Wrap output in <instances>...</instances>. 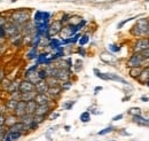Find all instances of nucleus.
Wrapping results in <instances>:
<instances>
[{
  "label": "nucleus",
  "instance_id": "nucleus-1",
  "mask_svg": "<svg viewBox=\"0 0 149 141\" xmlns=\"http://www.w3.org/2000/svg\"><path fill=\"white\" fill-rule=\"evenodd\" d=\"M8 20L19 27L31 21V10L29 8H16L8 12Z\"/></svg>",
  "mask_w": 149,
  "mask_h": 141
},
{
  "label": "nucleus",
  "instance_id": "nucleus-2",
  "mask_svg": "<svg viewBox=\"0 0 149 141\" xmlns=\"http://www.w3.org/2000/svg\"><path fill=\"white\" fill-rule=\"evenodd\" d=\"M131 32H132V35L136 36V37L149 35V21L147 18L138 20L136 23L132 27Z\"/></svg>",
  "mask_w": 149,
  "mask_h": 141
},
{
  "label": "nucleus",
  "instance_id": "nucleus-3",
  "mask_svg": "<svg viewBox=\"0 0 149 141\" xmlns=\"http://www.w3.org/2000/svg\"><path fill=\"white\" fill-rule=\"evenodd\" d=\"M93 72L97 78H100V79H102V80H112V82L122 83V84H124V85H129V83H127L123 77L118 76L117 73H113V72H101V71L99 70V69H96V68L93 69Z\"/></svg>",
  "mask_w": 149,
  "mask_h": 141
},
{
  "label": "nucleus",
  "instance_id": "nucleus-4",
  "mask_svg": "<svg viewBox=\"0 0 149 141\" xmlns=\"http://www.w3.org/2000/svg\"><path fill=\"white\" fill-rule=\"evenodd\" d=\"M52 14L49 12H45V10H36L32 17V22L35 23V25L38 24H48L51 22Z\"/></svg>",
  "mask_w": 149,
  "mask_h": 141
},
{
  "label": "nucleus",
  "instance_id": "nucleus-5",
  "mask_svg": "<svg viewBox=\"0 0 149 141\" xmlns=\"http://www.w3.org/2000/svg\"><path fill=\"white\" fill-rule=\"evenodd\" d=\"M62 28H63V23L60 20H55L52 23H49L48 24V32H47L48 38L51 39V38H54L55 36H57L61 32Z\"/></svg>",
  "mask_w": 149,
  "mask_h": 141
},
{
  "label": "nucleus",
  "instance_id": "nucleus-6",
  "mask_svg": "<svg viewBox=\"0 0 149 141\" xmlns=\"http://www.w3.org/2000/svg\"><path fill=\"white\" fill-rule=\"evenodd\" d=\"M5 30H6V34H7V38H9V37L16 35V34H19L21 32V27L8 20L5 24Z\"/></svg>",
  "mask_w": 149,
  "mask_h": 141
},
{
  "label": "nucleus",
  "instance_id": "nucleus-7",
  "mask_svg": "<svg viewBox=\"0 0 149 141\" xmlns=\"http://www.w3.org/2000/svg\"><path fill=\"white\" fill-rule=\"evenodd\" d=\"M56 68H57V67H56ZM70 76H71V70H70V69L57 68V70H56V73L54 77H56L60 82H67V80H69Z\"/></svg>",
  "mask_w": 149,
  "mask_h": 141
},
{
  "label": "nucleus",
  "instance_id": "nucleus-8",
  "mask_svg": "<svg viewBox=\"0 0 149 141\" xmlns=\"http://www.w3.org/2000/svg\"><path fill=\"white\" fill-rule=\"evenodd\" d=\"M143 60H145V59L141 56V54L140 53H134L130 59H129V61H127V66H129L130 68H133V67H140V64L142 63Z\"/></svg>",
  "mask_w": 149,
  "mask_h": 141
},
{
  "label": "nucleus",
  "instance_id": "nucleus-9",
  "mask_svg": "<svg viewBox=\"0 0 149 141\" xmlns=\"http://www.w3.org/2000/svg\"><path fill=\"white\" fill-rule=\"evenodd\" d=\"M148 47H149V39L142 38V39H139L135 43V45L133 47V51H134V53H140V52H142L143 50H146Z\"/></svg>",
  "mask_w": 149,
  "mask_h": 141
},
{
  "label": "nucleus",
  "instance_id": "nucleus-10",
  "mask_svg": "<svg viewBox=\"0 0 149 141\" xmlns=\"http://www.w3.org/2000/svg\"><path fill=\"white\" fill-rule=\"evenodd\" d=\"M19 93H25V92H32L35 91V84H32L31 82L26 80V79H23L19 82Z\"/></svg>",
  "mask_w": 149,
  "mask_h": 141
},
{
  "label": "nucleus",
  "instance_id": "nucleus-11",
  "mask_svg": "<svg viewBox=\"0 0 149 141\" xmlns=\"http://www.w3.org/2000/svg\"><path fill=\"white\" fill-rule=\"evenodd\" d=\"M100 59H101L104 63H107V64H111V66H113V64L118 61V59H117L113 54L108 53V52H103V53H101Z\"/></svg>",
  "mask_w": 149,
  "mask_h": 141
},
{
  "label": "nucleus",
  "instance_id": "nucleus-12",
  "mask_svg": "<svg viewBox=\"0 0 149 141\" xmlns=\"http://www.w3.org/2000/svg\"><path fill=\"white\" fill-rule=\"evenodd\" d=\"M33 100L37 105H47L51 102L52 99L47 95V93H36V96Z\"/></svg>",
  "mask_w": 149,
  "mask_h": 141
},
{
  "label": "nucleus",
  "instance_id": "nucleus-13",
  "mask_svg": "<svg viewBox=\"0 0 149 141\" xmlns=\"http://www.w3.org/2000/svg\"><path fill=\"white\" fill-rule=\"evenodd\" d=\"M25 108H26V102H25V101L19 100V102H17V105H16V107H15V109H14V111H13V114H14V115H16V116L19 118V117H22L23 115H25V114H26Z\"/></svg>",
  "mask_w": 149,
  "mask_h": 141
},
{
  "label": "nucleus",
  "instance_id": "nucleus-14",
  "mask_svg": "<svg viewBox=\"0 0 149 141\" xmlns=\"http://www.w3.org/2000/svg\"><path fill=\"white\" fill-rule=\"evenodd\" d=\"M49 112H51V106H49V103H47V105H37L35 115L47 116Z\"/></svg>",
  "mask_w": 149,
  "mask_h": 141
},
{
  "label": "nucleus",
  "instance_id": "nucleus-15",
  "mask_svg": "<svg viewBox=\"0 0 149 141\" xmlns=\"http://www.w3.org/2000/svg\"><path fill=\"white\" fill-rule=\"evenodd\" d=\"M61 92H62V88L60 85H56V86H49L47 89V95L51 98V99H55L58 95H61Z\"/></svg>",
  "mask_w": 149,
  "mask_h": 141
},
{
  "label": "nucleus",
  "instance_id": "nucleus-16",
  "mask_svg": "<svg viewBox=\"0 0 149 141\" xmlns=\"http://www.w3.org/2000/svg\"><path fill=\"white\" fill-rule=\"evenodd\" d=\"M19 121V117L16 115H14L13 112H7L6 114V117H5V126L8 128L10 127L13 124H15Z\"/></svg>",
  "mask_w": 149,
  "mask_h": 141
},
{
  "label": "nucleus",
  "instance_id": "nucleus-17",
  "mask_svg": "<svg viewBox=\"0 0 149 141\" xmlns=\"http://www.w3.org/2000/svg\"><path fill=\"white\" fill-rule=\"evenodd\" d=\"M48 87L49 86L46 83V80H39L38 83L35 84V91H36V93H47Z\"/></svg>",
  "mask_w": 149,
  "mask_h": 141
},
{
  "label": "nucleus",
  "instance_id": "nucleus-18",
  "mask_svg": "<svg viewBox=\"0 0 149 141\" xmlns=\"http://www.w3.org/2000/svg\"><path fill=\"white\" fill-rule=\"evenodd\" d=\"M22 134H23L22 132H10L7 130L3 141H16L22 137Z\"/></svg>",
  "mask_w": 149,
  "mask_h": 141
},
{
  "label": "nucleus",
  "instance_id": "nucleus-19",
  "mask_svg": "<svg viewBox=\"0 0 149 141\" xmlns=\"http://www.w3.org/2000/svg\"><path fill=\"white\" fill-rule=\"evenodd\" d=\"M7 130H8V131H10V132H22V133H23L24 131H26L25 125L22 123L19 119L15 124H13L10 127H8Z\"/></svg>",
  "mask_w": 149,
  "mask_h": 141
},
{
  "label": "nucleus",
  "instance_id": "nucleus-20",
  "mask_svg": "<svg viewBox=\"0 0 149 141\" xmlns=\"http://www.w3.org/2000/svg\"><path fill=\"white\" fill-rule=\"evenodd\" d=\"M33 116H35V115L25 114V115H23L22 117H19V119L21 121V122H22V123L24 124V125H25V128H26V127H28L30 124L33 123V121H35V119H33Z\"/></svg>",
  "mask_w": 149,
  "mask_h": 141
},
{
  "label": "nucleus",
  "instance_id": "nucleus-21",
  "mask_svg": "<svg viewBox=\"0 0 149 141\" xmlns=\"http://www.w3.org/2000/svg\"><path fill=\"white\" fill-rule=\"evenodd\" d=\"M19 80H12L8 88L6 89V92L8 94H12V93H15V92H19Z\"/></svg>",
  "mask_w": 149,
  "mask_h": 141
},
{
  "label": "nucleus",
  "instance_id": "nucleus-22",
  "mask_svg": "<svg viewBox=\"0 0 149 141\" xmlns=\"http://www.w3.org/2000/svg\"><path fill=\"white\" fill-rule=\"evenodd\" d=\"M36 96V91H32V92H25V93H21V100L22 101H31L33 100Z\"/></svg>",
  "mask_w": 149,
  "mask_h": 141
},
{
  "label": "nucleus",
  "instance_id": "nucleus-23",
  "mask_svg": "<svg viewBox=\"0 0 149 141\" xmlns=\"http://www.w3.org/2000/svg\"><path fill=\"white\" fill-rule=\"evenodd\" d=\"M133 122L136 123L138 125H140V126H149V119L141 117V115L133 116Z\"/></svg>",
  "mask_w": 149,
  "mask_h": 141
},
{
  "label": "nucleus",
  "instance_id": "nucleus-24",
  "mask_svg": "<svg viewBox=\"0 0 149 141\" xmlns=\"http://www.w3.org/2000/svg\"><path fill=\"white\" fill-rule=\"evenodd\" d=\"M36 108H37V103L35 102V100H31V101H28V102H26V108H25V111H26V114L35 115Z\"/></svg>",
  "mask_w": 149,
  "mask_h": 141
},
{
  "label": "nucleus",
  "instance_id": "nucleus-25",
  "mask_svg": "<svg viewBox=\"0 0 149 141\" xmlns=\"http://www.w3.org/2000/svg\"><path fill=\"white\" fill-rule=\"evenodd\" d=\"M17 102H19V101H16V100L8 99V100L5 102V107H6L7 111H8V112H13L14 109H15V107H16V105H17Z\"/></svg>",
  "mask_w": 149,
  "mask_h": 141
},
{
  "label": "nucleus",
  "instance_id": "nucleus-26",
  "mask_svg": "<svg viewBox=\"0 0 149 141\" xmlns=\"http://www.w3.org/2000/svg\"><path fill=\"white\" fill-rule=\"evenodd\" d=\"M38 47H30L28 53H26V59L28 60H36L38 57Z\"/></svg>",
  "mask_w": 149,
  "mask_h": 141
},
{
  "label": "nucleus",
  "instance_id": "nucleus-27",
  "mask_svg": "<svg viewBox=\"0 0 149 141\" xmlns=\"http://www.w3.org/2000/svg\"><path fill=\"white\" fill-rule=\"evenodd\" d=\"M138 79H139V82H140V83L146 84V83L148 82V79H149V68H148V69H145V70L141 71V73L139 75Z\"/></svg>",
  "mask_w": 149,
  "mask_h": 141
},
{
  "label": "nucleus",
  "instance_id": "nucleus-28",
  "mask_svg": "<svg viewBox=\"0 0 149 141\" xmlns=\"http://www.w3.org/2000/svg\"><path fill=\"white\" fill-rule=\"evenodd\" d=\"M79 119H80L81 123H88V122L91 121V112H90V111H84V112H81Z\"/></svg>",
  "mask_w": 149,
  "mask_h": 141
},
{
  "label": "nucleus",
  "instance_id": "nucleus-29",
  "mask_svg": "<svg viewBox=\"0 0 149 141\" xmlns=\"http://www.w3.org/2000/svg\"><path fill=\"white\" fill-rule=\"evenodd\" d=\"M88 41H90V36L87 35V34L81 35L80 37H79V39H78V44H79V46H85L86 44H88Z\"/></svg>",
  "mask_w": 149,
  "mask_h": 141
},
{
  "label": "nucleus",
  "instance_id": "nucleus-30",
  "mask_svg": "<svg viewBox=\"0 0 149 141\" xmlns=\"http://www.w3.org/2000/svg\"><path fill=\"white\" fill-rule=\"evenodd\" d=\"M141 71H142V69L140 67H133L130 69V76L133 78H138L139 75L141 73Z\"/></svg>",
  "mask_w": 149,
  "mask_h": 141
},
{
  "label": "nucleus",
  "instance_id": "nucleus-31",
  "mask_svg": "<svg viewBox=\"0 0 149 141\" xmlns=\"http://www.w3.org/2000/svg\"><path fill=\"white\" fill-rule=\"evenodd\" d=\"M140 16H142L141 14L140 15H136V16H133V17H129V18H126V20H123L122 22H119L118 24H117V29H122L126 23H129V22H131V21H133V20H135V18H138V17H140Z\"/></svg>",
  "mask_w": 149,
  "mask_h": 141
},
{
  "label": "nucleus",
  "instance_id": "nucleus-32",
  "mask_svg": "<svg viewBox=\"0 0 149 141\" xmlns=\"http://www.w3.org/2000/svg\"><path fill=\"white\" fill-rule=\"evenodd\" d=\"M129 115H131L132 117L133 116H139V115H141V109L140 108H138V107H133V108H130L129 109Z\"/></svg>",
  "mask_w": 149,
  "mask_h": 141
},
{
  "label": "nucleus",
  "instance_id": "nucleus-33",
  "mask_svg": "<svg viewBox=\"0 0 149 141\" xmlns=\"http://www.w3.org/2000/svg\"><path fill=\"white\" fill-rule=\"evenodd\" d=\"M112 131H115V127H113V126H108V127H106V128L99 131V132H97V135H106V134L111 133Z\"/></svg>",
  "mask_w": 149,
  "mask_h": 141
},
{
  "label": "nucleus",
  "instance_id": "nucleus-34",
  "mask_svg": "<svg viewBox=\"0 0 149 141\" xmlns=\"http://www.w3.org/2000/svg\"><path fill=\"white\" fill-rule=\"evenodd\" d=\"M108 50L110 51V53L115 54V53H119L120 52V46L116 45V44H109L108 45Z\"/></svg>",
  "mask_w": 149,
  "mask_h": 141
},
{
  "label": "nucleus",
  "instance_id": "nucleus-35",
  "mask_svg": "<svg viewBox=\"0 0 149 141\" xmlns=\"http://www.w3.org/2000/svg\"><path fill=\"white\" fill-rule=\"evenodd\" d=\"M60 86H61V88H62V91H67V89H69V88L72 86V83H71L70 80L62 82V83L60 84Z\"/></svg>",
  "mask_w": 149,
  "mask_h": 141
},
{
  "label": "nucleus",
  "instance_id": "nucleus-36",
  "mask_svg": "<svg viewBox=\"0 0 149 141\" xmlns=\"http://www.w3.org/2000/svg\"><path fill=\"white\" fill-rule=\"evenodd\" d=\"M10 82H12V80H8V79L5 77V78H3V79L0 82V83H1V86H2V89H5V91H6V89L8 88V86H9Z\"/></svg>",
  "mask_w": 149,
  "mask_h": 141
},
{
  "label": "nucleus",
  "instance_id": "nucleus-37",
  "mask_svg": "<svg viewBox=\"0 0 149 141\" xmlns=\"http://www.w3.org/2000/svg\"><path fill=\"white\" fill-rule=\"evenodd\" d=\"M72 67H74V70L76 71L81 70V68H83V62H81V60H77V61L74 62V64L72 66Z\"/></svg>",
  "mask_w": 149,
  "mask_h": 141
},
{
  "label": "nucleus",
  "instance_id": "nucleus-38",
  "mask_svg": "<svg viewBox=\"0 0 149 141\" xmlns=\"http://www.w3.org/2000/svg\"><path fill=\"white\" fill-rule=\"evenodd\" d=\"M74 103H76V101H67L65 103H63V108L65 110H70L74 106Z\"/></svg>",
  "mask_w": 149,
  "mask_h": 141
},
{
  "label": "nucleus",
  "instance_id": "nucleus-39",
  "mask_svg": "<svg viewBox=\"0 0 149 141\" xmlns=\"http://www.w3.org/2000/svg\"><path fill=\"white\" fill-rule=\"evenodd\" d=\"M6 132H7V127L6 126H1L0 127V141H3L5 135H6Z\"/></svg>",
  "mask_w": 149,
  "mask_h": 141
},
{
  "label": "nucleus",
  "instance_id": "nucleus-40",
  "mask_svg": "<svg viewBox=\"0 0 149 141\" xmlns=\"http://www.w3.org/2000/svg\"><path fill=\"white\" fill-rule=\"evenodd\" d=\"M33 118H35V122L39 125L40 123H42L44 121H45V118H46V116H39V115H35L33 116Z\"/></svg>",
  "mask_w": 149,
  "mask_h": 141
},
{
  "label": "nucleus",
  "instance_id": "nucleus-41",
  "mask_svg": "<svg viewBox=\"0 0 149 141\" xmlns=\"http://www.w3.org/2000/svg\"><path fill=\"white\" fill-rule=\"evenodd\" d=\"M7 38V34H6V30H5V27L0 28V40H5Z\"/></svg>",
  "mask_w": 149,
  "mask_h": 141
},
{
  "label": "nucleus",
  "instance_id": "nucleus-42",
  "mask_svg": "<svg viewBox=\"0 0 149 141\" xmlns=\"http://www.w3.org/2000/svg\"><path fill=\"white\" fill-rule=\"evenodd\" d=\"M7 21H8V16H3V15L0 14V28L5 27V24H6Z\"/></svg>",
  "mask_w": 149,
  "mask_h": 141
},
{
  "label": "nucleus",
  "instance_id": "nucleus-43",
  "mask_svg": "<svg viewBox=\"0 0 149 141\" xmlns=\"http://www.w3.org/2000/svg\"><path fill=\"white\" fill-rule=\"evenodd\" d=\"M140 54H141V56L146 60V59H149V47L148 48H146V50H143L142 52H140Z\"/></svg>",
  "mask_w": 149,
  "mask_h": 141
},
{
  "label": "nucleus",
  "instance_id": "nucleus-44",
  "mask_svg": "<svg viewBox=\"0 0 149 141\" xmlns=\"http://www.w3.org/2000/svg\"><path fill=\"white\" fill-rule=\"evenodd\" d=\"M77 53L79 54V55H81V56H85L86 55V51H85L84 46H79L78 50H77Z\"/></svg>",
  "mask_w": 149,
  "mask_h": 141
},
{
  "label": "nucleus",
  "instance_id": "nucleus-45",
  "mask_svg": "<svg viewBox=\"0 0 149 141\" xmlns=\"http://www.w3.org/2000/svg\"><path fill=\"white\" fill-rule=\"evenodd\" d=\"M60 117V112H52L51 115H49V119L51 121H54L56 118H58Z\"/></svg>",
  "mask_w": 149,
  "mask_h": 141
},
{
  "label": "nucleus",
  "instance_id": "nucleus-46",
  "mask_svg": "<svg viewBox=\"0 0 149 141\" xmlns=\"http://www.w3.org/2000/svg\"><path fill=\"white\" fill-rule=\"evenodd\" d=\"M5 117H6V114H1L0 112V127L5 126Z\"/></svg>",
  "mask_w": 149,
  "mask_h": 141
},
{
  "label": "nucleus",
  "instance_id": "nucleus-47",
  "mask_svg": "<svg viewBox=\"0 0 149 141\" xmlns=\"http://www.w3.org/2000/svg\"><path fill=\"white\" fill-rule=\"evenodd\" d=\"M123 117H124V115H123V114H119V115L115 116V117L112 118V121H113V122H117V121H120V119H122Z\"/></svg>",
  "mask_w": 149,
  "mask_h": 141
},
{
  "label": "nucleus",
  "instance_id": "nucleus-48",
  "mask_svg": "<svg viewBox=\"0 0 149 141\" xmlns=\"http://www.w3.org/2000/svg\"><path fill=\"white\" fill-rule=\"evenodd\" d=\"M103 89V87L102 86H96V87L94 88V94H97L100 91H102Z\"/></svg>",
  "mask_w": 149,
  "mask_h": 141
},
{
  "label": "nucleus",
  "instance_id": "nucleus-49",
  "mask_svg": "<svg viewBox=\"0 0 149 141\" xmlns=\"http://www.w3.org/2000/svg\"><path fill=\"white\" fill-rule=\"evenodd\" d=\"M3 78H5V73H3V71L0 69V82H1Z\"/></svg>",
  "mask_w": 149,
  "mask_h": 141
},
{
  "label": "nucleus",
  "instance_id": "nucleus-50",
  "mask_svg": "<svg viewBox=\"0 0 149 141\" xmlns=\"http://www.w3.org/2000/svg\"><path fill=\"white\" fill-rule=\"evenodd\" d=\"M141 101H143V102H148L149 98L148 96H141Z\"/></svg>",
  "mask_w": 149,
  "mask_h": 141
},
{
  "label": "nucleus",
  "instance_id": "nucleus-51",
  "mask_svg": "<svg viewBox=\"0 0 149 141\" xmlns=\"http://www.w3.org/2000/svg\"><path fill=\"white\" fill-rule=\"evenodd\" d=\"M70 128H71V127H70L69 125H65V126H64V130H65L67 132H68V131H70Z\"/></svg>",
  "mask_w": 149,
  "mask_h": 141
},
{
  "label": "nucleus",
  "instance_id": "nucleus-52",
  "mask_svg": "<svg viewBox=\"0 0 149 141\" xmlns=\"http://www.w3.org/2000/svg\"><path fill=\"white\" fill-rule=\"evenodd\" d=\"M16 1H17V0H10V2H13V3H14V2H16Z\"/></svg>",
  "mask_w": 149,
  "mask_h": 141
},
{
  "label": "nucleus",
  "instance_id": "nucleus-53",
  "mask_svg": "<svg viewBox=\"0 0 149 141\" xmlns=\"http://www.w3.org/2000/svg\"><path fill=\"white\" fill-rule=\"evenodd\" d=\"M0 96H1V92H0Z\"/></svg>",
  "mask_w": 149,
  "mask_h": 141
},
{
  "label": "nucleus",
  "instance_id": "nucleus-54",
  "mask_svg": "<svg viewBox=\"0 0 149 141\" xmlns=\"http://www.w3.org/2000/svg\"><path fill=\"white\" fill-rule=\"evenodd\" d=\"M111 141H115V140H111Z\"/></svg>",
  "mask_w": 149,
  "mask_h": 141
},
{
  "label": "nucleus",
  "instance_id": "nucleus-55",
  "mask_svg": "<svg viewBox=\"0 0 149 141\" xmlns=\"http://www.w3.org/2000/svg\"><path fill=\"white\" fill-rule=\"evenodd\" d=\"M0 1H2V0H0Z\"/></svg>",
  "mask_w": 149,
  "mask_h": 141
},
{
  "label": "nucleus",
  "instance_id": "nucleus-56",
  "mask_svg": "<svg viewBox=\"0 0 149 141\" xmlns=\"http://www.w3.org/2000/svg\"><path fill=\"white\" fill-rule=\"evenodd\" d=\"M147 1H149V0H147Z\"/></svg>",
  "mask_w": 149,
  "mask_h": 141
}]
</instances>
